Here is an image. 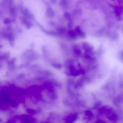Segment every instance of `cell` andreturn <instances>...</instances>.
Instances as JSON below:
<instances>
[{"instance_id": "6da1fadb", "label": "cell", "mask_w": 123, "mask_h": 123, "mask_svg": "<svg viewBox=\"0 0 123 123\" xmlns=\"http://www.w3.org/2000/svg\"><path fill=\"white\" fill-rule=\"evenodd\" d=\"M46 15L48 18H51L55 15L54 10L51 7L47 8L46 12Z\"/></svg>"}, {"instance_id": "7a4b0ae2", "label": "cell", "mask_w": 123, "mask_h": 123, "mask_svg": "<svg viewBox=\"0 0 123 123\" xmlns=\"http://www.w3.org/2000/svg\"><path fill=\"white\" fill-rule=\"evenodd\" d=\"M77 34L76 33L75 31L73 30H71L69 31L68 33V35L69 36V37H70L72 39H75L77 36Z\"/></svg>"}, {"instance_id": "3957f363", "label": "cell", "mask_w": 123, "mask_h": 123, "mask_svg": "<svg viewBox=\"0 0 123 123\" xmlns=\"http://www.w3.org/2000/svg\"><path fill=\"white\" fill-rule=\"evenodd\" d=\"M21 21H22L24 24L28 28H30L32 26V24L29 21H28L27 20H26L25 18H22L21 19Z\"/></svg>"}, {"instance_id": "277c9868", "label": "cell", "mask_w": 123, "mask_h": 123, "mask_svg": "<svg viewBox=\"0 0 123 123\" xmlns=\"http://www.w3.org/2000/svg\"><path fill=\"white\" fill-rule=\"evenodd\" d=\"M52 66L57 69H60L62 68V65L60 63L57 62H53L52 63Z\"/></svg>"}, {"instance_id": "5b68a950", "label": "cell", "mask_w": 123, "mask_h": 123, "mask_svg": "<svg viewBox=\"0 0 123 123\" xmlns=\"http://www.w3.org/2000/svg\"><path fill=\"white\" fill-rule=\"evenodd\" d=\"M57 31L60 34H63L65 33L66 29L63 27H59L57 29Z\"/></svg>"}, {"instance_id": "8992f818", "label": "cell", "mask_w": 123, "mask_h": 123, "mask_svg": "<svg viewBox=\"0 0 123 123\" xmlns=\"http://www.w3.org/2000/svg\"><path fill=\"white\" fill-rule=\"evenodd\" d=\"M60 5L62 7L64 8H67L68 7V3L67 1L66 0H62L60 3Z\"/></svg>"}, {"instance_id": "52a82bcc", "label": "cell", "mask_w": 123, "mask_h": 123, "mask_svg": "<svg viewBox=\"0 0 123 123\" xmlns=\"http://www.w3.org/2000/svg\"><path fill=\"white\" fill-rule=\"evenodd\" d=\"M64 17L66 18V20H67L68 21L72 20L71 19V16L68 13H65L64 14Z\"/></svg>"}, {"instance_id": "ba28073f", "label": "cell", "mask_w": 123, "mask_h": 123, "mask_svg": "<svg viewBox=\"0 0 123 123\" xmlns=\"http://www.w3.org/2000/svg\"><path fill=\"white\" fill-rule=\"evenodd\" d=\"M10 22V20H9L8 19H6L5 20H4V23H5V24H7L9 23Z\"/></svg>"}]
</instances>
